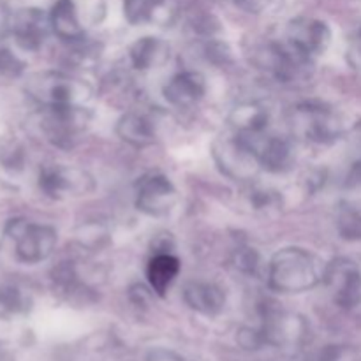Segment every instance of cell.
I'll list each match as a JSON object with an SVG mask.
<instances>
[{
  "label": "cell",
  "mask_w": 361,
  "mask_h": 361,
  "mask_svg": "<svg viewBox=\"0 0 361 361\" xmlns=\"http://www.w3.org/2000/svg\"><path fill=\"white\" fill-rule=\"evenodd\" d=\"M326 268L312 252L288 247L274 254L268 264V282L275 291L302 293L316 288Z\"/></svg>",
  "instance_id": "cell-1"
},
{
  "label": "cell",
  "mask_w": 361,
  "mask_h": 361,
  "mask_svg": "<svg viewBox=\"0 0 361 361\" xmlns=\"http://www.w3.org/2000/svg\"><path fill=\"white\" fill-rule=\"evenodd\" d=\"M25 90L41 108L83 106L92 97L90 85L59 71L32 74L25 85Z\"/></svg>",
  "instance_id": "cell-2"
},
{
  "label": "cell",
  "mask_w": 361,
  "mask_h": 361,
  "mask_svg": "<svg viewBox=\"0 0 361 361\" xmlns=\"http://www.w3.org/2000/svg\"><path fill=\"white\" fill-rule=\"evenodd\" d=\"M6 233L14 242V252L21 263L37 264L53 254L56 245V231L51 226L13 219L7 222Z\"/></svg>",
  "instance_id": "cell-3"
},
{
  "label": "cell",
  "mask_w": 361,
  "mask_h": 361,
  "mask_svg": "<svg viewBox=\"0 0 361 361\" xmlns=\"http://www.w3.org/2000/svg\"><path fill=\"white\" fill-rule=\"evenodd\" d=\"M41 129L46 140L60 148H71L90 123V113L83 106L42 108Z\"/></svg>",
  "instance_id": "cell-4"
},
{
  "label": "cell",
  "mask_w": 361,
  "mask_h": 361,
  "mask_svg": "<svg viewBox=\"0 0 361 361\" xmlns=\"http://www.w3.org/2000/svg\"><path fill=\"white\" fill-rule=\"evenodd\" d=\"M39 189L53 200L66 196H85L95 189V182L87 171L67 166H42L39 173Z\"/></svg>",
  "instance_id": "cell-5"
},
{
  "label": "cell",
  "mask_w": 361,
  "mask_h": 361,
  "mask_svg": "<svg viewBox=\"0 0 361 361\" xmlns=\"http://www.w3.org/2000/svg\"><path fill=\"white\" fill-rule=\"evenodd\" d=\"M293 130L312 143H331L342 134V126L331 109L307 104L293 113Z\"/></svg>",
  "instance_id": "cell-6"
},
{
  "label": "cell",
  "mask_w": 361,
  "mask_h": 361,
  "mask_svg": "<svg viewBox=\"0 0 361 361\" xmlns=\"http://www.w3.org/2000/svg\"><path fill=\"white\" fill-rule=\"evenodd\" d=\"M176 189L161 173L145 175L136 187V208L150 217H162L176 204Z\"/></svg>",
  "instance_id": "cell-7"
},
{
  "label": "cell",
  "mask_w": 361,
  "mask_h": 361,
  "mask_svg": "<svg viewBox=\"0 0 361 361\" xmlns=\"http://www.w3.org/2000/svg\"><path fill=\"white\" fill-rule=\"evenodd\" d=\"M312 60L300 53L293 44H268L267 48L261 49L259 63L261 69L268 71L275 80L288 83V81L296 80Z\"/></svg>",
  "instance_id": "cell-8"
},
{
  "label": "cell",
  "mask_w": 361,
  "mask_h": 361,
  "mask_svg": "<svg viewBox=\"0 0 361 361\" xmlns=\"http://www.w3.org/2000/svg\"><path fill=\"white\" fill-rule=\"evenodd\" d=\"M288 42L312 60L316 55L326 51L331 42V30L324 21L300 18L289 25Z\"/></svg>",
  "instance_id": "cell-9"
},
{
  "label": "cell",
  "mask_w": 361,
  "mask_h": 361,
  "mask_svg": "<svg viewBox=\"0 0 361 361\" xmlns=\"http://www.w3.org/2000/svg\"><path fill=\"white\" fill-rule=\"evenodd\" d=\"M324 279L335 289V300L342 307L349 309L361 300V274L353 261H335L324 270Z\"/></svg>",
  "instance_id": "cell-10"
},
{
  "label": "cell",
  "mask_w": 361,
  "mask_h": 361,
  "mask_svg": "<svg viewBox=\"0 0 361 361\" xmlns=\"http://www.w3.org/2000/svg\"><path fill=\"white\" fill-rule=\"evenodd\" d=\"M13 35L16 39L18 46L27 51H37L46 41L49 25V16H46L41 9L28 7L21 9L16 16L13 18Z\"/></svg>",
  "instance_id": "cell-11"
},
{
  "label": "cell",
  "mask_w": 361,
  "mask_h": 361,
  "mask_svg": "<svg viewBox=\"0 0 361 361\" xmlns=\"http://www.w3.org/2000/svg\"><path fill=\"white\" fill-rule=\"evenodd\" d=\"M204 94H207V80L203 74L196 71H183V73L175 74L162 90L166 101L180 109L197 104Z\"/></svg>",
  "instance_id": "cell-12"
},
{
  "label": "cell",
  "mask_w": 361,
  "mask_h": 361,
  "mask_svg": "<svg viewBox=\"0 0 361 361\" xmlns=\"http://www.w3.org/2000/svg\"><path fill=\"white\" fill-rule=\"evenodd\" d=\"M183 300L196 312L204 314V316H215L224 309L226 295L217 284L192 281L183 288Z\"/></svg>",
  "instance_id": "cell-13"
},
{
  "label": "cell",
  "mask_w": 361,
  "mask_h": 361,
  "mask_svg": "<svg viewBox=\"0 0 361 361\" xmlns=\"http://www.w3.org/2000/svg\"><path fill=\"white\" fill-rule=\"evenodd\" d=\"M116 134L130 147L145 148L155 141V126L148 116L141 113H126L116 123Z\"/></svg>",
  "instance_id": "cell-14"
},
{
  "label": "cell",
  "mask_w": 361,
  "mask_h": 361,
  "mask_svg": "<svg viewBox=\"0 0 361 361\" xmlns=\"http://www.w3.org/2000/svg\"><path fill=\"white\" fill-rule=\"evenodd\" d=\"M49 25L51 30L63 41H80L83 39L85 30L78 18L76 6L73 0H56L49 11Z\"/></svg>",
  "instance_id": "cell-15"
},
{
  "label": "cell",
  "mask_w": 361,
  "mask_h": 361,
  "mask_svg": "<svg viewBox=\"0 0 361 361\" xmlns=\"http://www.w3.org/2000/svg\"><path fill=\"white\" fill-rule=\"evenodd\" d=\"M180 274V261L178 257L169 252H155L154 257L148 261L147 279L152 291L157 293L159 296H164L175 279Z\"/></svg>",
  "instance_id": "cell-16"
},
{
  "label": "cell",
  "mask_w": 361,
  "mask_h": 361,
  "mask_svg": "<svg viewBox=\"0 0 361 361\" xmlns=\"http://www.w3.org/2000/svg\"><path fill=\"white\" fill-rule=\"evenodd\" d=\"M129 56L136 69H155L168 62L169 46L159 37H141L130 46Z\"/></svg>",
  "instance_id": "cell-17"
},
{
  "label": "cell",
  "mask_w": 361,
  "mask_h": 361,
  "mask_svg": "<svg viewBox=\"0 0 361 361\" xmlns=\"http://www.w3.org/2000/svg\"><path fill=\"white\" fill-rule=\"evenodd\" d=\"M229 120L238 134H263L270 123V111L259 102H245L233 109Z\"/></svg>",
  "instance_id": "cell-18"
},
{
  "label": "cell",
  "mask_w": 361,
  "mask_h": 361,
  "mask_svg": "<svg viewBox=\"0 0 361 361\" xmlns=\"http://www.w3.org/2000/svg\"><path fill=\"white\" fill-rule=\"evenodd\" d=\"M166 0H123V16L130 25H143L154 20Z\"/></svg>",
  "instance_id": "cell-19"
},
{
  "label": "cell",
  "mask_w": 361,
  "mask_h": 361,
  "mask_svg": "<svg viewBox=\"0 0 361 361\" xmlns=\"http://www.w3.org/2000/svg\"><path fill=\"white\" fill-rule=\"evenodd\" d=\"M30 300L18 286L6 284L0 288V316H14L28 309Z\"/></svg>",
  "instance_id": "cell-20"
},
{
  "label": "cell",
  "mask_w": 361,
  "mask_h": 361,
  "mask_svg": "<svg viewBox=\"0 0 361 361\" xmlns=\"http://www.w3.org/2000/svg\"><path fill=\"white\" fill-rule=\"evenodd\" d=\"M337 228L344 240H349V242L361 240V214L351 207L342 208L338 214Z\"/></svg>",
  "instance_id": "cell-21"
},
{
  "label": "cell",
  "mask_w": 361,
  "mask_h": 361,
  "mask_svg": "<svg viewBox=\"0 0 361 361\" xmlns=\"http://www.w3.org/2000/svg\"><path fill=\"white\" fill-rule=\"evenodd\" d=\"M23 69L25 63L14 53H11L7 48H0V74L2 76L16 78L23 73Z\"/></svg>",
  "instance_id": "cell-22"
},
{
  "label": "cell",
  "mask_w": 361,
  "mask_h": 361,
  "mask_svg": "<svg viewBox=\"0 0 361 361\" xmlns=\"http://www.w3.org/2000/svg\"><path fill=\"white\" fill-rule=\"evenodd\" d=\"M257 263H259V257H257V252L254 249H242L236 256V267L242 271H247V274H254Z\"/></svg>",
  "instance_id": "cell-23"
},
{
  "label": "cell",
  "mask_w": 361,
  "mask_h": 361,
  "mask_svg": "<svg viewBox=\"0 0 361 361\" xmlns=\"http://www.w3.org/2000/svg\"><path fill=\"white\" fill-rule=\"evenodd\" d=\"M349 178L353 180V183H360V185H361V162L355 164V168H353L351 176H349Z\"/></svg>",
  "instance_id": "cell-24"
},
{
  "label": "cell",
  "mask_w": 361,
  "mask_h": 361,
  "mask_svg": "<svg viewBox=\"0 0 361 361\" xmlns=\"http://www.w3.org/2000/svg\"><path fill=\"white\" fill-rule=\"evenodd\" d=\"M360 39H361V30H360Z\"/></svg>",
  "instance_id": "cell-25"
}]
</instances>
